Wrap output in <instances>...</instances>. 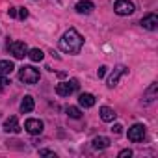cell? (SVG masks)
I'll use <instances>...</instances> for the list:
<instances>
[{"instance_id":"1","label":"cell","mask_w":158,"mask_h":158,"mask_svg":"<svg viewBox=\"0 0 158 158\" xmlns=\"http://www.w3.org/2000/svg\"><path fill=\"white\" fill-rule=\"evenodd\" d=\"M82 45H84V37L74 28H69L60 39V48L67 54H78L82 50Z\"/></svg>"},{"instance_id":"2","label":"cell","mask_w":158,"mask_h":158,"mask_svg":"<svg viewBox=\"0 0 158 158\" xmlns=\"http://www.w3.org/2000/svg\"><path fill=\"white\" fill-rule=\"evenodd\" d=\"M39 71L32 65H24L19 69V80L24 82V84H37L39 82Z\"/></svg>"},{"instance_id":"3","label":"cell","mask_w":158,"mask_h":158,"mask_svg":"<svg viewBox=\"0 0 158 158\" xmlns=\"http://www.w3.org/2000/svg\"><path fill=\"white\" fill-rule=\"evenodd\" d=\"M78 80H69V82H60L58 86H56V93L60 95V97H69V95H73L76 89H78Z\"/></svg>"},{"instance_id":"4","label":"cell","mask_w":158,"mask_h":158,"mask_svg":"<svg viewBox=\"0 0 158 158\" xmlns=\"http://www.w3.org/2000/svg\"><path fill=\"white\" fill-rule=\"evenodd\" d=\"M8 50L13 54V58H17V60H23L26 54H28V47H26V43H23V41H8Z\"/></svg>"},{"instance_id":"5","label":"cell","mask_w":158,"mask_h":158,"mask_svg":"<svg viewBox=\"0 0 158 158\" xmlns=\"http://www.w3.org/2000/svg\"><path fill=\"white\" fill-rule=\"evenodd\" d=\"M134 4L130 2V0H117V2L114 4V11L117 15H132L134 13Z\"/></svg>"},{"instance_id":"6","label":"cell","mask_w":158,"mask_h":158,"mask_svg":"<svg viewBox=\"0 0 158 158\" xmlns=\"http://www.w3.org/2000/svg\"><path fill=\"white\" fill-rule=\"evenodd\" d=\"M143 138H145V127H143V125L136 123V125H132V127L128 128V139H130V141L138 143V141H143Z\"/></svg>"},{"instance_id":"7","label":"cell","mask_w":158,"mask_h":158,"mask_svg":"<svg viewBox=\"0 0 158 158\" xmlns=\"http://www.w3.org/2000/svg\"><path fill=\"white\" fill-rule=\"evenodd\" d=\"M127 73H128V69H127L125 65H117V67L114 69V73L110 74V78H108V88H115L117 82H119V78L125 76Z\"/></svg>"},{"instance_id":"8","label":"cell","mask_w":158,"mask_h":158,"mask_svg":"<svg viewBox=\"0 0 158 158\" xmlns=\"http://www.w3.org/2000/svg\"><path fill=\"white\" fill-rule=\"evenodd\" d=\"M24 130L28 132V134H41L43 132V121H39V119H26L24 121Z\"/></svg>"},{"instance_id":"9","label":"cell","mask_w":158,"mask_h":158,"mask_svg":"<svg viewBox=\"0 0 158 158\" xmlns=\"http://www.w3.org/2000/svg\"><path fill=\"white\" fill-rule=\"evenodd\" d=\"M141 26L145 28V30H156L158 28V15L156 13H147L143 19H141Z\"/></svg>"},{"instance_id":"10","label":"cell","mask_w":158,"mask_h":158,"mask_svg":"<svg viewBox=\"0 0 158 158\" xmlns=\"http://www.w3.org/2000/svg\"><path fill=\"white\" fill-rule=\"evenodd\" d=\"M4 130L6 132H13V134H19L21 132V127H19V121H17L15 115H11L10 119L4 121Z\"/></svg>"},{"instance_id":"11","label":"cell","mask_w":158,"mask_h":158,"mask_svg":"<svg viewBox=\"0 0 158 158\" xmlns=\"http://www.w3.org/2000/svg\"><path fill=\"white\" fill-rule=\"evenodd\" d=\"M74 10H76L78 13L88 15V13H91V11L95 10V4H93V2H89V0H80V2L74 6Z\"/></svg>"},{"instance_id":"12","label":"cell","mask_w":158,"mask_h":158,"mask_svg":"<svg viewBox=\"0 0 158 158\" xmlns=\"http://www.w3.org/2000/svg\"><path fill=\"white\" fill-rule=\"evenodd\" d=\"M78 102L84 108H91V106H95V97L91 93H80L78 95Z\"/></svg>"},{"instance_id":"13","label":"cell","mask_w":158,"mask_h":158,"mask_svg":"<svg viewBox=\"0 0 158 158\" xmlns=\"http://www.w3.org/2000/svg\"><path fill=\"white\" fill-rule=\"evenodd\" d=\"M115 115H117V114H115L110 106H102V108H101V119H102L104 123H112V121L115 119Z\"/></svg>"},{"instance_id":"14","label":"cell","mask_w":158,"mask_h":158,"mask_svg":"<svg viewBox=\"0 0 158 158\" xmlns=\"http://www.w3.org/2000/svg\"><path fill=\"white\" fill-rule=\"evenodd\" d=\"M34 97H30V95H26L23 101H21V112L23 114H30L32 110H34Z\"/></svg>"},{"instance_id":"15","label":"cell","mask_w":158,"mask_h":158,"mask_svg":"<svg viewBox=\"0 0 158 158\" xmlns=\"http://www.w3.org/2000/svg\"><path fill=\"white\" fill-rule=\"evenodd\" d=\"M108 147H110V139H108V138H104V136H97V138H93V149L102 151V149H108Z\"/></svg>"},{"instance_id":"16","label":"cell","mask_w":158,"mask_h":158,"mask_svg":"<svg viewBox=\"0 0 158 158\" xmlns=\"http://www.w3.org/2000/svg\"><path fill=\"white\" fill-rule=\"evenodd\" d=\"M13 69H15L13 61H10V60H0V74H10Z\"/></svg>"},{"instance_id":"17","label":"cell","mask_w":158,"mask_h":158,"mask_svg":"<svg viewBox=\"0 0 158 158\" xmlns=\"http://www.w3.org/2000/svg\"><path fill=\"white\" fill-rule=\"evenodd\" d=\"M26 56H28L32 61H41L45 54H43V50H41V48H32V50H28V54H26Z\"/></svg>"},{"instance_id":"18","label":"cell","mask_w":158,"mask_h":158,"mask_svg":"<svg viewBox=\"0 0 158 158\" xmlns=\"http://www.w3.org/2000/svg\"><path fill=\"white\" fill-rule=\"evenodd\" d=\"M65 112H67V115H69V117H73V119H80V117H82L80 108H76V106H69Z\"/></svg>"},{"instance_id":"19","label":"cell","mask_w":158,"mask_h":158,"mask_svg":"<svg viewBox=\"0 0 158 158\" xmlns=\"http://www.w3.org/2000/svg\"><path fill=\"white\" fill-rule=\"evenodd\" d=\"M156 89H158V84H151V88L147 89V95H145L147 102H152L156 99Z\"/></svg>"},{"instance_id":"20","label":"cell","mask_w":158,"mask_h":158,"mask_svg":"<svg viewBox=\"0 0 158 158\" xmlns=\"http://www.w3.org/2000/svg\"><path fill=\"white\" fill-rule=\"evenodd\" d=\"M17 15H19L21 19H26V17H28V10H26V8H21V10L17 11Z\"/></svg>"},{"instance_id":"21","label":"cell","mask_w":158,"mask_h":158,"mask_svg":"<svg viewBox=\"0 0 158 158\" xmlns=\"http://www.w3.org/2000/svg\"><path fill=\"white\" fill-rule=\"evenodd\" d=\"M127 156H132V151H130V149H123V151L119 152V158H127Z\"/></svg>"},{"instance_id":"22","label":"cell","mask_w":158,"mask_h":158,"mask_svg":"<svg viewBox=\"0 0 158 158\" xmlns=\"http://www.w3.org/2000/svg\"><path fill=\"white\" fill-rule=\"evenodd\" d=\"M106 71H108V67H106V65H102V67H99V71H97V74H99V78H102V76L106 74Z\"/></svg>"},{"instance_id":"23","label":"cell","mask_w":158,"mask_h":158,"mask_svg":"<svg viewBox=\"0 0 158 158\" xmlns=\"http://www.w3.org/2000/svg\"><path fill=\"white\" fill-rule=\"evenodd\" d=\"M8 84H11V82L6 78V74H0V86H8Z\"/></svg>"},{"instance_id":"24","label":"cell","mask_w":158,"mask_h":158,"mask_svg":"<svg viewBox=\"0 0 158 158\" xmlns=\"http://www.w3.org/2000/svg\"><path fill=\"white\" fill-rule=\"evenodd\" d=\"M39 154H43V156H56L52 151H47V149H43V151H39Z\"/></svg>"},{"instance_id":"25","label":"cell","mask_w":158,"mask_h":158,"mask_svg":"<svg viewBox=\"0 0 158 158\" xmlns=\"http://www.w3.org/2000/svg\"><path fill=\"white\" fill-rule=\"evenodd\" d=\"M112 130H114L115 134H121V132H123V127H121V125H114V128H112Z\"/></svg>"},{"instance_id":"26","label":"cell","mask_w":158,"mask_h":158,"mask_svg":"<svg viewBox=\"0 0 158 158\" xmlns=\"http://www.w3.org/2000/svg\"><path fill=\"white\" fill-rule=\"evenodd\" d=\"M8 13H10V17H15V15H17V8H10Z\"/></svg>"}]
</instances>
